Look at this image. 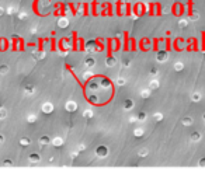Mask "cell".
<instances>
[{
	"label": "cell",
	"mask_w": 205,
	"mask_h": 171,
	"mask_svg": "<svg viewBox=\"0 0 205 171\" xmlns=\"http://www.w3.org/2000/svg\"><path fill=\"white\" fill-rule=\"evenodd\" d=\"M52 143H53V146H61V144L63 143V140H62L61 138H55L52 140Z\"/></svg>",
	"instance_id": "d6986e66"
},
{
	"label": "cell",
	"mask_w": 205,
	"mask_h": 171,
	"mask_svg": "<svg viewBox=\"0 0 205 171\" xmlns=\"http://www.w3.org/2000/svg\"><path fill=\"white\" fill-rule=\"evenodd\" d=\"M91 76H93V73H91V72H86V73L83 74V77H84V79H90Z\"/></svg>",
	"instance_id": "f1b7e54d"
},
{
	"label": "cell",
	"mask_w": 205,
	"mask_h": 171,
	"mask_svg": "<svg viewBox=\"0 0 205 171\" xmlns=\"http://www.w3.org/2000/svg\"><path fill=\"white\" fill-rule=\"evenodd\" d=\"M7 116V112H6L4 108H0V119H4Z\"/></svg>",
	"instance_id": "603a6c76"
},
{
	"label": "cell",
	"mask_w": 205,
	"mask_h": 171,
	"mask_svg": "<svg viewBox=\"0 0 205 171\" xmlns=\"http://www.w3.org/2000/svg\"><path fill=\"white\" fill-rule=\"evenodd\" d=\"M20 143L24 144V146H27V144H30V140H28V139H21V140H20Z\"/></svg>",
	"instance_id": "f546056e"
},
{
	"label": "cell",
	"mask_w": 205,
	"mask_h": 171,
	"mask_svg": "<svg viewBox=\"0 0 205 171\" xmlns=\"http://www.w3.org/2000/svg\"><path fill=\"white\" fill-rule=\"evenodd\" d=\"M146 119V112H139L138 115H136V121H140V122H143Z\"/></svg>",
	"instance_id": "e0dca14e"
},
{
	"label": "cell",
	"mask_w": 205,
	"mask_h": 171,
	"mask_svg": "<svg viewBox=\"0 0 205 171\" xmlns=\"http://www.w3.org/2000/svg\"><path fill=\"white\" fill-rule=\"evenodd\" d=\"M201 98H202V95H201V93H192V95H191V100L194 102H198L201 101Z\"/></svg>",
	"instance_id": "8fae6325"
},
{
	"label": "cell",
	"mask_w": 205,
	"mask_h": 171,
	"mask_svg": "<svg viewBox=\"0 0 205 171\" xmlns=\"http://www.w3.org/2000/svg\"><path fill=\"white\" fill-rule=\"evenodd\" d=\"M198 166H200V167H205V157H202L200 161H198Z\"/></svg>",
	"instance_id": "1f68e13d"
},
{
	"label": "cell",
	"mask_w": 205,
	"mask_h": 171,
	"mask_svg": "<svg viewBox=\"0 0 205 171\" xmlns=\"http://www.w3.org/2000/svg\"><path fill=\"white\" fill-rule=\"evenodd\" d=\"M39 142H41V144H48L49 143V138H48V136H42V138L39 139Z\"/></svg>",
	"instance_id": "44dd1931"
},
{
	"label": "cell",
	"mask_w": 205,
	"mask_h": 171,
	"mask_svg": "<svg viewBox=\"0 0 205 171\" xmlns=\"http://www.w3.org/2000/svg\"><path fill=\"white\" fill-rule=\"evenodd\" d=\"M164 115L162 114V112H156V114H153V119L156 121V122H160V121H163Z\"/></svg>",
	"instance_id": "9a60e30c"
},
{
	"label": "cell",
	"mask_w": 205,
	"mask_h": 171,
	"mask_svg": "<svg viewBox=\"0 0 205 171\" xmlns=\"http://www.w3.org/2000/svg\"><path fill=\"white\" fill-rule=\"evenodd\" d=\"M159 86H160V83H159V80H156V79H152L149 81V88L150 90H157Z\"/></svg>",
	"instance_id": "52a82bcc"
},
{
	"label": "cell",
	"mask_w": 205,
	"mask_h": 171,
	"mask_svg": "<svg viewBox=\"0 0 205 171\" xmlns=\"http://www.w3.org/2000/svg\"><path fill=\"white\" fill-rule=\"evenodd\" d=\"M149 73H150V76H157V73H159V70H157V67H150V70H149Z\"/></svg>",
	"instance_id": "7402d4cb"
},
{
	"label": "cell",
	"mask_w": 205,
	"mask_h": 171,
	"mask_svg": "<svg viewBox=\"0 0 205 171\" xmlns=\"http://www.w3.org/2000/svg\"><path fill=\"white\" fill-rule=\"evenodd\" d=\"M14 11H16V7H13V6H10L9 9H7V13L9 14H13Z\"/></svg>",
	"instance_id": "d6a6232c"
},
{
	"label": "cell",
	"mask_w": 205,
	"mask_h": 171,
	"mask_svg": "<svg viewBox=\"0 0 205 171\" xmlns=\"http://www.w3.org/2000/svg\"><path fill=\"white\" fill-rule=\"evenodd\" d=\"M190 138H191V140H192V142H200V140H201V138H202V136H201V133H200V132H192V133H191V136H190Z\"/></svg>",
	"instance_id": "30bf717a"
},
{
	"label": "cell",
	"mask_w": 205,
	"mask_h": 171,
	"mask_svg": "<svg viewBox=\"0 0 205 171\" xmlns=\"http://www.w3.org/2000/svg\"><path fill=\"white\" fill-rule=\"evenodd\" d=\"M84 63H86V66H87V67H93V66L96 65V60H94L93 58H87V59L84 60Z\"/></svg>",
	"instance_id": "7c38bea8"
},
{
	"label": "cell",
	"mask_w": 205,
	"mask_h": 171,
	"mask_svg": "<svg viewBox=\"0 0 205 171\" xmlns=\"http://www.w3.org/2000/svg\"><path fill=\"white\" fill-rule=\"evenodd\" d=\"M105 65L108 66V67H112V66L117 65V59L114 58V56H108L107 59H105Z\"/></svg>",
	"instance_id": "8992f818"
},
{
	"label": "cell",
	"mask_w": 205,
	"mask_h": 171,
	"mask_svg": "<svg viewBox=\"0 0 205 171\" xmlns=\"http://www.w3.org/2000/svg\"><path fill=\"white\" fill-rule=\"evenodd\" d=\"M34 121H37V115H30L28 116V122H34Z\"/></svg>",
	"instance_id": "4dcf8cb0"
},
{
	"label": "cell",
	"mask_w": 205,
	"mask_h": 171,
	"mask_svg": "<svg viewBox=\"0 0 205 171\" xmlns=\"http://www.w3.org/2000/svg\"><path fill=\"white\" fill-rule=\"evenodd\" d=\"M30 158H31V161H38V160H39V156H38V154H31Z\"/></svg>",
	"instance_id": "83f0119b"
},
{
	"label": "cell",
	"mask_w": 205,
	"mask_h": 171,
	"mask_svg": "<svg viewBox=\"0 0 205 171\" xmlns=\"http://www.w3.org/2000/svg\"><path fill=\"white\" fill-rule=\"evenodd\" d=\"M66 110L68 111H76L77 110V104L75 101H68L66 102Z\"/></svg>",
	"instance_id": "5b68a950"
},
{
	"label": "cell",
	"mask_w": 205,
	"mask_h": 171,
	"mask_svg": "<svg viewBox=\"0 0 205 171\" xmlns=\"http://www.w3.org/2000/svg\"><path fill=\"white\" fill-rule=\"evenodd\" d=\"M124 65L128 67V66H131V62H129V60H124Z\"/></svg>",
	"instance_id": "e575fe53"
},
{
	"label": "cell",
	"mask_w": 205,
	"mask_h": 171,
	"mask_svg": "<svg viewBox=\"0 0 205 171\" xmlns=\"http://www.w3.org/2000/svg\"><path fill=\"white\" fill-rule=\"evenodd\" d=\"M136 121V116H131L129 118V122H135Z\"/></svg>",
	"instance_id": "d590c367"
},
{
	"label": "cell",
	"mask_w": 205,
	"mask_h": 171,
	"mask_svg": "<svg viewBox=\"0 0 205 171\" xmlns=\"http://www.w3.org/2000/svg\"><path fill=\"white\" fill-rule=\"evenodd\" d=\"M134 107H135V102L132 101L131 98H128V100H125V101H124V108H125L126 111H129V110H132Z\"/></svg>",
	"instance_id": "3957f363"
},
{
	"label": "cell",
	"mask_w": 205,
	"mask_h": 171,
	"mask_svg": "<svg viewBox=\"0 0 205 171\" xmlns=\"http://www.w3.org/2000/svg\"><path fill=\"white\" fill-rule=\"evenodd\" d=\"M202 118H204V121H205V114H204V115H202Z\"/></svg>",
	"instance_id": "f35d334b"
},
{
	"label": "cell",
	"mask_w": 205,
	"mask_h": 171,
	"mask_svg": "<svg viewBox=\"0 0 205 171\" xmlns=\"http://www.w3.org/2000/svg\"><path fill=\"white\" fill-rule=\"evenodd\" d=\"M143 133H145V130L142 129V128H136V129L134 130V135H135L136 138H140V136H143Z\"/></svg>",
	"instance_id": "2e32d148"
},
{
	"label": "cell",
	"mask_w": 205,
	"mask_h": 171,
	"mask_svg": "<svg viewBox=\"0 0 205 171\" xmlns=\"http://www.w3.org/2000/svg\"><path fill=\"white\" fill-rule=\"evenodd\" d=\"M3 140H4V138H3V136H1V135H0V143H1V142H3Z\"/></svg>",
	"instance_id": "8d00e7d4"
},
{
	"label": "cell",
	"mask_w": 205,
	"mask_h": 171,
	"mask_svg": "<svg viewBox=\"0 0 205 171\" xmlns=\"http://www.w3.org/2000/svg\"><path fill=\"white\" fill-rule=\"evenodd\" d=\"M140 97L142 98H149L150 97V88H145L140 91Z\"/></svg>",
	"instance_id": "4fadbf2b"
},
{
	"label": "cell",
	"mask_w": 205,
	"mask_h": 171,
	"mask_svg": "<svg viewBox=\"0 0 205 171\" xmlns=\"http://www.w3.org/2000/svg\"><path fill=\"white\" fill-rule=\"evenodd\" d=\"M53 111V105H52L51 102H45L44 105H42V112H47V114H49V112Z\"/></svg>",
	"instance_id": "277c9868"
},
{
	"label": "cell",
	"mask_w": 205,
	"mask_h": 171,
	"mask_svg": "<svg viewBox=\"0 0 205 171\" xmlns=\"http://www.w3.org/2000/svg\"><path fill=\"white\" fill-rule=\"evenodd\" d=\"M148 149H140L139 152H138V154H139V157H146L148 156Z\"/></svg>",
	"instance_id": "ac0fdd59"
},
{
	"label": "cell",
	"mask_w": 205,
	"mask_h": 171,
	"mask_svg": "<svg viewBox=\"0 0 205 171\" xmlns=\"http://www.w3.org/2000/svg\"><path fill=\"white\" fill-rule=\"evenodd\" d=\"M83 115L86 116V118H91V116H93V111L87 110V111H84V112H83Z\"/></svg>",
	"instance_id": "484cf974"
},
{
	"label": "cell",
	"mask_w": 205,
	"mask_h": 171,
	"mask_svg": "<svg viewBox=\"0 0 205 171\" xmlns=\"http://www.w3.org/2000/svg\"><path fill=\"white\" fill-rule=\"evenodd\" d=\"M96 154H97L98 157H105L108 154V149L105 147V146H98V147L96 149Z\"/></svg>",
	"instance_id": "7a4b0ae2"
},
{
	"label": "cell",
	"mask_w": 205,
	"mask_h": 171,
	"mask_svg": "<svg viewBox=\"0 0 205 171\" xmlns=\"http://www.w3.org/2000/svg\"><path fill=\"white\" fill-rule=\"evenodd\" d=\"M125 83H126V81H125V79H124V77H120V79H117V84H118V86H124Z\"/></svg>",
	"instance_id": "d4e9b609"
},
{
	"label": "cell",
	"mask_w": 205,
	"mask_h": 171,
	"mask_svg": "<svg viewBox=\"0 0 205 171\" xmlns=\"http://www.w3.org/2000/svg\"><path fill=\"white\" fill-rule=\"evenodd\" d=\"M27 17V13H20V19L23 20V19H25Z\"/></svg>",
	"instance_id": "836d02e7"
},
{
	"label": "cell",
	"mask_w": 205,
	"mask_h": 171,
	"mask_svg": "<svg viewBox=\"0 0 205 171\" xmlns=\"http://www.w3.org/2000/svg\"><path fill=\"white\" fill-rule=\"evenodd\" d=\"M58 25H59L61 28L68 27V25H69V20L65 19V17H63V19H59V21H58Z\"/></svg>",
	"instance_id": "9c48e42d"
},
{
	"label": "cell",
	"mask_w": 205,
	"mask_h": 171,
	"mask_svg": "<svg viewBox=\"0 0 205 171\" xmlns=\"http://www.w3.org/2000/svg\"><path fill=\"white\" fill-rule=\"evenodd\" d=\"M7 72H9V67H7L6 65H1V66H0V73H1V74L7 73Z\"/></svg>",
	"instance_id": "cb8c5ba5"
},
{
	"label": "cell",
	"mask_w": 205,
	"mask_h": 171,
	"mask_svg": "<svg viewBox=\"0 0 205 171\" xmlns=\"http://www.w3.org/2000/svg\"><path fill=\"white\" fill-rule=\"evenodd\" d=\"M178 25H180L181 28H186L187 25H188V20H186V19L180 20V21H178Z\"/></svg>",
	"instance_id": "ffe728a7"
},
{
	"label": "cell",
	"mask_w": 205,
	"mask_h": 171,
	"mask_svg": "<svg viewBox=\"0 0 205 171\" xmlns=\"http://www.w3.org/2000/svg\"><path fill=\"white\" fill-rule=\"evenodd\" d=\"M190 19H191L192 21H197V20L200 19V14H198V13H192V14H191V17H190Z\"/></svg>",
	"instance_id": "4316f807"
},
{
	"label": "cell",
	"mask_w": 205,
	"mask_h": 171,
	"mask_svg": "<svg viewBox=\"0 0 205 171\" xmlns=\"http://www.w3.org/2000/svg\"><path fill=\"white\" fill-rule=\"evenodd\" d=\"M3 11H4V10H3V9H1V7H0V16L3 14Z\"/></svg>",
	"instance_id": "74e56055"
},
{
	"label": "cell",
	"mask_w": 205,
	"mask_h": 171,
	"mask_svg": "<svg viewBox=\"0 0 205 171\" xmlns=\"http://www.w3.org/2000/svg\"><path fill=\"white\" fill-rule=\"evenodd\" d=\"M167 59H169V53L166 51H159L157 53H156V60L160 62V63H164Z\"/></svg>",
	"instance_id": "6da1fadb"
},
{
	"label": "cell",
	"mask_w": 205,
	"mask_h": 171,
	"mask_svg": "<svg viewBox=\"0 0 205 171\" xmlns=\"http://www.w3.org/2000/svg\"><path fill=\"white\" fill-rule=\"evenodd\" d=\"M181 124L184 126H190V125H192V118L191 116H184L181 119Z\"/></svg>",
	"instance_id": "ba28073f"
},
{
	"label": "cell",
	"mask_w": 205,
	"mask_h": 171,
	"mask_svg": "<svg viewBox=\"0 0 205 171\" xmlns=\"http://www.w3.org/2000/svg\"><path fill=\"white\" fill-rule=\"evenodd\" d=\"M183 69H184V63H183V62H176V63H174V70H176V72H181Z\"/></svg>",
	"instance_id": "5bb4252c"
}]
</instances>
